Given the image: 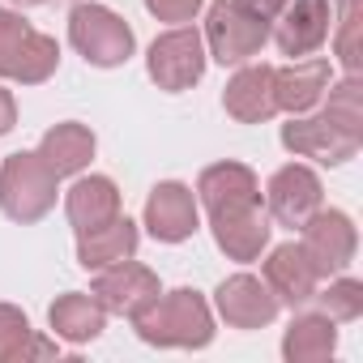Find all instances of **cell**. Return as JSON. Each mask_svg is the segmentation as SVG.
<instances>
[{
  "mask_svg": "<svg viewBox=\"0 0 363 363\" xmlns=\"http://www.w3.org/2000/svg\"><path fill=\"white\" fill-rule=\"evenodd\" d=\"M333 82V65L325 56H299L291 60L286 69H274V99H278V111L286 116H303L312 111L325 90Z\"/></svg>",
  "mask_w": 363,
  "mask_h": 363,
  "instance_id": "obj_15",
  "label": "cell"
},
{
  "mask_svg": "<svg viewBox=\"0 0 363 363\" xmlns=\"http://www.w3.org/2000/svg\"><path fill=\"white\" fill-rule=\"evenodd\" d=\"M48 320H52L56 337L82 346V342H94V337L107 329V308H103L94 295H86V291H69V295H60V299L48 308Z\"/></svg>",
  "mask_w": 363,
  "mask_h": 363,
  "instance_id": "obj_21",
  "label": "cell"
},
{
  "mask_svg": "<svg viewBox=\"0 0 363 363\" xmlns=\"http://www.w3.org/2000/svg\"><path fill=\"white\" fill-rule=\"evenodd\" d=\"M269 22L244 13L235 0H214L210 13H206V52L227 69V65H248L252 56H261V48L269 43Z\"/></svg>",
  "mask_w": 363,
  "mask_h": 363,
  "instance_id": "obj_7",
  "label": "cell"
},
{
  "mask_svg": "<svg viewBox=\"0 0 363 363\" xmlns=\"http://www.w3.org/2000/svg\"><path fill=\"white\" fill-rule=\"evenodd\" d=\"M60 179L56 171L39 158V150H18L0 167V210L13 223H39L56 210Z\"/></svg>",
  "mask_w": 363,
  "mask_h": 363,
  "instance_id": "obj_2",
  "label": "cell"
},
{
  "mask_svg": "<svg viewBox=\"0 0 363 363\" xmlns=\"http://www.w3.org/2000/svg\"><path fill=\"white\" fill-rule=\"evenodd\" d=\"M333 350H337V320H329L325 312H303L286 325L282 337L286 363H325Z\"/></svg>",
  "mask_w": 363,
  "mask_h": 363,
  "instance_id": "obj_22",
  "label": "cell"
},
{
  "mask_svg": "<svg viewBox=\"0 0 363 363\" xmlns=\"http://www.w3.org/2000/svg\"><path fill=\"white\" fill-rule=\"evenodd\" d=\"M316 107L333 128L363 141V86H359V77H342L337 86L329 82V90H325V99Z\"/></svg>",
  "mask_w": 363,
  "mask_h": 363,
  "instance_id": "obj_24",
  "label": "cell"
},
{
  "mask_svg": "<svg viewBox=\"0 0 363 363\" xmlns=\"http://www.w3.org/2000/svg\"><path fill=\"white\" fill-rule=\"evenodd\" d=\"M223 107L240 124H265L278 116L274 99V65H240L223 90Z\"/></svg>",
  "mask_w": 363,
  "mask_h": 363,
  "instance_id": "obj_16",
  "label": "cell"
},
{
  "mask_svg": "<svg viewBox=\"0 0 363 363\" xmlns=\"http://www.w3.org/2000/svg\"><path fill=\"white\" fill-rule=\"evenodd\" d=\"M214 308L218 316L231 325V329H265L278 320L282 303L278 295L265 286V278H252V274H231L218 282L214 291Z\"/></svg>",
  "mask_w": 363,
  "mask_h": 363,
  "instance_id": "obj_11",
  "label": "cell"
},
{
  "mask_svg": "<svg viewBox=\"0 0 363 363\" xmlns=\"http://www.w3.org/2000/svg\"><path fill=\"white\" fill-rule=\"evenodd\" d=\"M133 329L150 346H175V350H201L214 342V312L201 291L179 286V291H158L137 316Z\"/></svg>",
  "mask_w": 363,
  "mask_h": 363,
  "instance_id": "obj_1",
  "label": "cell"
},
{
  "mask_svg": "<svg viewBox=\"0 0 363 363\" xmlns=\"http://www.w3.org/2000/svg\"><path fill=\"white\" fill-rule=\"evenodd\" d=\"M99 278L90 282V295L107 308V316L116 312V316H137L162 286H158V274L154 269H145V265H137L133 257L128 261H116V265H107V269H94Z\"/></svg>",
  "mask_w": 363,
  "mask_h": 363,
  "instance_id": "obj_12",
  "label": "cell"
},
{
  "mask_svg": "<svg viewBox=\"0 0 363 363\" xmlns=\"http://www.w3.org/2000/svg\"><path fill=\"white\" fill-rule=\"evenodd\" d=\"M201 227V210H197V193L179 179H162L145 197V231L158 244H184L193 240Z\"/></svg>",
  "mask_w": 363,
  "mask_h": 363,
  "instance_id": "obj_9",
  "label": "cell"
},
{
  "mask_svg": "<svg viewBox=\"0 0 363 363\" xmlns=\"http://www.w3.org/2000/svg\"><path fill=\"white\" fill-rule=\"evenodd\" d=\"M320 197H325L320 175L312 167H303V162H286L282 171H274L269 189H265V210H269L274 223L299 231L320 210Z\"/></svg>",
  "mask_w": 363,
  "mask_h": 363,
  "instance_id": "obj_10",
  "label": "cell"
},
{
  "mask_svg": "<svg viewBox=\"0 0 363 363\" xmlns=\"http://www.w3.org/2000/svg\"><path fill=\"white\" fill-rule=\"evenodd\" d=\"M56 342L39 337L22 308L0 303V363H26V359H52Z\"/></svg>",
  "mask_w": 363,
  "mask_h": 363,
  "instance_id": "obj_23",
  "label": "cell"
},
{
  "mask_svg": "<svg viewBox=\"0 0 363 363\" xmlns=\"http://www.w3.org/2000/svg\"><path fill=\"white\" fill-rule=\"evenodd\" d=\"M265 286L278 295V303L286 308H299V303H312L316 286H320V274L316 265L308 261L303 244H278L269 257H265Z\"/></svg>",
  "mask_w": 363,
  "mask_h": 363,
  "instance_id": "obj_17",
  "label": "cell"
},
{
  "mask_svg": "<svg viewBox=\"0 0 363 363\" xmlns=\"http://www.w3.org/2000/svg\"><path fill=\"white\" fill-rule=\"evenodd\" d=\"M60 43L43 30H35L18 9H0V77L39 86L56 73Z\"/></svg>",
  "mask_w": 363,
  "mask_h": 363,
  "instance_id": "obj_3",
  "label": "cell"
},
{
  "mask_svg": "<svg viewBox=\"0 0 363 363\" xmlns=\"http://www.w3.org/2000/svg\"><path fill=\"white\" fill-rule=\"evenodd\" d=\"M312 299H320V312L329 316V320H359L363 316V282L359 278H346V274H337L320 295H312Z\"/></svg>",
  "mask_w": 363,
  "mask_h": 363,
  "instance_id": "obj_26",
  "label": "cell"
},
{
  "mask_svg": "<svg viewBox=\"0 0 363 363\" xmlns=\"http://www.w3.org/2000/svg\"><path fill=\"white\" fill-rule=\"evenodd\" d=\"M137 244H141L137 223L124 218V214H116L111 223H103V227L77 235V261H82V269H107V265H116V261L137 257Z\"/></svg>",
  "mask_w": 363,
  "mask_h": 363,
  "instance_id": "obj_19",
  "label": "cell"
},
{
  "mask_svg": "<svg viewBox=\"0 0 363 363\" xmlns=\"http://www.w3.org/2000/svg\"><path fill=\"white\" fill-rule=\"evenodd\" d=\"M333 30V9H329V0H286V9L278 13L274 22V43L282 56L299 60V56H312L325 48Z\"/></svg>",
  "mask_w": 363,
  "mask_h": 363,
  "instance_id": "obj_13",
  "label": "cell"
},
{
  "mask_svg": "<svg viewBox=\"0 0 363 363\" xmlns=\"http://www.w3.org/2000/svg\"><path fill=\"white\" fill-rule=\"evenodd\" d=\"M94 145H99V141H94V133H90L86 124L65 120V124H56V128L43 133V141H39V158L56 171V179H65V175H82V171L90 167Z\"/></svg>",
  "mask_w": 363,
  "mask_h": 363,
  "instance_id": "obj_20",
  "label": "cell"
},
{
  "mask_svg": "<svg viewBox=\"0 0 363 363\" xmlns=\"http://www.w3.org/2000/svg\"><path fill=\"white\" fill-rule=\"evenodd\" d=\"M299 244L308 252V261L316 265L320 278H333V274H346L354 252H359V231L350 223V214L342 210H316L303 227H299Z\"/></svg>",
  "mask_w": 363,
  "mask_h": 363,
  "instance_id": "obj_8",
  "label": "cell"
},
{
  "mask_svg": "<svg viewBox=\"0 0 363 363\" xmlns=\"http://www.w3.org/2000/svg\"><path fill=\"white\" fill-rule=\"evenodd\" d=\"M282 145L299 158H316L325 167H342L359 154V137H346L342 128H333L325 116H291V124H282Z\"/></svg>",
  "mask_w": 363,
  "mask_h": 363,
  "instance_id": "obj_14",
  "label": "cell"
},
{
  "mask_svg": "<svg viewBox=\"0 0 363 363\" xmlns=\"http://www.w3.org/2000/svg\"><path fill=\"white\" fill-rule=\"evenodd\" d=\"M210 231H214V244L231 257V261H257L265 248H269V210L261 201V193H248V197H235V201H223V206H210Z\"/></svg>",
  "mask_w": 363,
  "mask_h": 363,
  "instance_id": "obj_6",
  "label": "cell"
},
{
  "mask_svg": "<svg viewBox=\"0 0 363 363\" xmlns=\"http://www.w3.org/2000/svg\"><path fill=\"white\" fill-rule=\"evenodd\" d=\"M333 22H337V60L346 69V77H359L363 69V48H359V30H363V0H329Z\"/></svg>",
  "mask_w": 363,
  "mask_h": 363,
  "instance_id": "obj_25",
  "label": "cell"
},
{
  "mask_svg": "<svg viewBox=\"0 0 363 363\" xmlns=\"http://www.w3.org/2000/svg\"><path fill=\"white\" fill-rule=\"evenodd\" d=\"M65 214L73 223V231H94L103 223H111L120 214V189L107 175H77V184L65 193Z\"/></svg>",
  "mask_w": 363,
  "mask_h": 363,
  "instance_id": "obj_18",
  "label": "cell"
},
{
  "mask_svg": "<svg viewBox=\"0 0 363 363\" xmlns=\"http://www.w3.org/2000/svg\"><path fill=\"white\" fill-rule=\"evenodd\" d=\"M235 5L244 9V13H252V18H261V22H278V13L286 9V0H235Z\"/></svg>",
  "mask_w": 363,
  "mask_h": 363,
  "instance_id": "obj_28",
  "label": "cell"
},
{
  "mask_svg": "<svg viewBox=\"0 0 363 363\" xmlns=\"http://www.w3.org/2000/svg\"><path fill=\"white\" fill-rule=\"evenodd\" d=\"M9 5H22V9H30V5H43V0H9Z\"/></svg>",
  "mask_w": 363,
  "mask_h": 363,
  "instance_id": "obj_30",
  "label": "cell"
},
{
  "mask_svg": "<svg viewBox=\"0 0 363 363\" xmlns=\"http://www.w3.org/2000/svg\"><path fill=\"white\" fill-rule=\"evenodd\" d=\"M206 39L197 26H171L162 30L154 43H150V56H145V69H150V82L167 94H179V90H193L201 77H206Z\"/></svg>",
  "mask_w": 363,
  "mask_h": 363,
  "instance_id": "obj_5",
  "label": "cell"
},
{
  "mask_svg": "<svg viewBox=\"0 0 363 363\" xmlns=\"http://www.w3.org/2000/svg\"><path fill=\"white\" fill-rule=\"evenodd\" d=\"M206 0H145V9L158 18V22H175V26H184L201 13Z\"/></svg>",
  "mask_w": 363,
  "mask_h": 363,
  "instance_id": "obj_27",
  "label": "cell"
},
{
  "mask_svg": "<svg viewBox=\"0 0 363 363\" xmlns=\"http://www.w3.org/2000/svg\"><path fill=\"white\" fill-rule=\"evenodd\" d=\"M69 43L77 48V56L86 65H94V69H120L133 56L137 35L107 5H73V13H69Z\"/></svg>",
  "mask_w": 363,
  "mask_h": 363,
  "instance_id": "obj_4",
  "label": "cell"
},
{
  "mask_svg": "<svg viewBox=\"0 0 363 363\" xmlns=\"http://www.w3.org/2000/svg\"><path fill=\"white\" fill-rule=\"evenodd\" d=\"M13 124H18V103H13V94L5 86H0V137L13 133Z\"/></svg>",
  "mask_w": 363,
  "mask_h": 363,
  "instance_id": "obj_29",
  "label": "cell"
}]
</instances>
